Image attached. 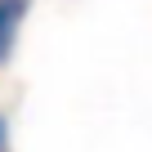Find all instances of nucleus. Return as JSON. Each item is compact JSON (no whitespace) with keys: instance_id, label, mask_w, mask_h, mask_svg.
<instances>
[{"instance_id":"f03ea898","label":"nucleus","mask_w":152,"mask_h":152,"mask_svg":"<svg viewBox=\"0 0 152 152\" xmlns=\"http://www.w3.org/2000/svg\"><path fill=\"white\" fill-rule=\"evenodd\" d=\"M0 143H5V134H0Z\"/></svg>"},{"instance_id":"f257e3e1","label":"nucleus","mask_w":152,"mask_h":152,"mask_svg":"<svg viewBox=\"0 0 152 152\" xmlns=\"http://www.w3.org/2000/svg\"><path fill=\"white\" fill-rule=\"evenodd\" d=\"M23 14H27V0H0V58H5V49H9L14 27H18Z\"/></svg>"}]
</instances>
